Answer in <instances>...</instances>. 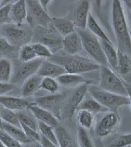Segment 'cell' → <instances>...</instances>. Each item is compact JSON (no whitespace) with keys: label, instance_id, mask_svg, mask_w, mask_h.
I'll use <instances>...</instances> for the list:
<instances>
[{"label":"cell","instance_id":"obj_40","mask_svg":"<svg viewBox=\"0 0 131 147\" xmlns=\"http://www.w3.org/2000/svg\"><path fill=\"white\" fill-rule=\"evenodd\" d=\"M0 141L6 147H23L22 144L14 139L1 128H0Z\"/></svg>","mask_w":131,"mask_h":147},{"label":"cell","instance_id":"obj_32","mask_svg":"<svg viewBox=\"0 0 131 147\" xmlns=\"http://www.w3.org/2000/svg\"><path fill=\"white\" fill-rule=\"evenodd\" d=\"M38 130L40 131L42 136L59 146L57 135H56L55 130L52 127L43 123L38 122Z\"/></svg>","mask_w":131,"mask_h":147},{"label":"cell","instance_id":"obj_20","mask_svg":"<svg viewBox=\"0 0 131 147\" xmlns=\"http://www.w3.org/2000/svg\"><path fill=\"white\" fill-rule=\"evenodd\" d=\"M52 24L63 38L76 30L74 22L67 17H53Z\"/></svg>","mask_w":131,"mask_h":147},{"label":"cell","instance_id":"obj_34","mask_svg":"<svg viewBox=\"0 0 131 147\" xmlns=\"http://www.w3.org/2000/svg\"><path fill=\"white\" fill-rule=\"evenodd\" d=\"M59 86L57 79L51 77H43L41 89L48 91L51 94H56L59 90Z\"/></svg>","mask_w":131,"mask_h":147},{"label":"cell","instance_id":"obj_44","mask_svg":"<svg viewBox=\"0 0 131 147\" xmlns=\"http://www.w3.org/2000/svg\"><path fill=\"white\" fill-rule=\"evenodd\" d=\"M124 85L126 87L127 93H128V96L129 98L130 105H131V84H129V83H128V82H126L124 81Z\"/></svg>","mask_w":131,"mask_h":147},{"label":"cell","instance_id":"obj_41","mask_svg":"<svg viewBox=\"0 0 131 147\" xmlns=\"http://www.w3.org/2000/svg\"><path fill=\"white\" fill-rule=\"evenodd\" d=\"M21 127L26 134V136L32 142H39L41 140V135L39 134L37 131L33 129L27 127L23 124H21Z\"/></svg>","mask_w":131,"mask_h":147},{"label":"cell","instance_id":"obj_46","mask_svg":"<svg viewBox=\"0 0 131 147\" xmlns=\"http://www.w3.org/2000/svg\"><path fill=\"white\" fill-rule=\"evenodd\" d=\"M23 147H42L39 142H32L30 144L23 145Z\"/></svg>","mask_w":131,"mask_h":147},{"label":"cell","instance_id":"obj_30","mask_svg":"<svg viewBox=\"0 0 131 147\" xmlns=\"http://www.w3.org/2000/svg\"><path fill=\"white\" fill-rule=\"evenodd\" d=\"M77 112V117L79 126L88 131L93 126L94 121V115L84 110H80Z\"/></svg>","mask_w":131,"mask_h":147},{"label":"cell","instance_id":"obj_49","mask_svg":"<svg viewBox=\"0 0 131 147\" xmlns=\"http://www.w3.org/2000/svg\"><path fill=\"white\" fill-rule=\"evenodd\" d=\"M0 147H6L1 141H0Z\"/></svg>","mask_w":131,"mask_h":147},{"label":"cell","instance_id":"obj_21","mask_svg":"<svg viewBox=\"0 0 131 147\" xmlns=\"http://www.w3.org/2000/svg\"><path fill=\"white\" fill-rule=\"evenodd\" d=\"M65 97V95L64 94L57 93L48 96H43L36 98L34 103L50 111L51 109H52L59 105L63 100Z\"/></svg>","mask_w":131,"mask_h":147},{"label":"cell","instance_id":"obj_8","mask_svg":"<svg viewBox=\"0 0 131 147\" xmlns=\"http://www.w3.org/2000/svg\"><path fill=\"white\" fill-rule=\"evenodd\" d=\"M45 59L36 58L29 62H21L13 65V71L10 82L14 85H22L29 77L36 74Z\"/></svg>","mask_w":131,"mask_h":147},{"label":"cell","instance_id":"obj_39","mask_svg":"<svg viewBox=\"0 0 131 147\" xmlns=\"http://www.w3.org/2000/svg\"><path fill=\"white\" fill-rule=\"evenodd\" d=\"M131 145V132L118 136L106 147H126Z\"/></svg>","mask_w":131,"mask_h":147},{"label":"cell","instance_id":"obj_17","mask_svg":"<svg viewBox=\"0 0 131 147\" xmlns=\"http://www.w3.org/2000/svg\"><path fill=\"white\" fill-rule=\"evenodd\" d=\"M43 77L36 74L27 79L21 85L20 93L23 98L29 97L34 95L41 89V84Z\"/></svg>","mask_w":131,"mask_h":147},{"label":"cell","instance_id":"obj_1","mask_svg":"<svg viewBox=\"0 0 131 147\" xmlns=\"http://www.w3.org/2000/svg\"><path fill=\"white\" fill-rule=\"evenodd\" d=\"M111 21L117 42V51L131 57V33L120 1H114L112 3Z\"/></svg>","mask_w":131,"mask_h":147},{"label":"cell","instance_id":"obj_4","mask_svg":"<svg viewBox=\"0 0 131 147\" xmlns=\"http://www.w3.org/2000/svg\"><path fill=\"white\" fill-rule=\"evenodd\" d=\"M88 92L93 98L106 107L109 112L118 113V110L120 107L130 105L128 96L110 93L97 86H88Z\"/></svg>","mask_w":131,"mask_h":147},{"label":"cell","instance_id":"obj_35","mask_svg":"<svg viewBox=\"0 0 131 147\" xmlns=\"http://www.w3.org/2000/svg\"><path fill=\"white\" fill-rule=\"evenodd\" d=\"M77 141L79 147H95L88 131L80 126L77 129Z\"/></svg>","mask_w":131,"mask_h":147},{"label":"cell","instance_id":"obj_51","mask_svg":"<svg viewBox=\"0 0 131 147\" xmlns=\"http://www.w3.org/2000/svg\"><path fill=\"white\" fill-rule=\"evenodd\" d=\"M126 147H131V145H130V146H126Z\"/></svg>","mask_w":131,"mask_h":147},{"label":"cell","instance_id":"obj_28","mask_svg":"<svg viewBox=\"0 0 131 147\" xmlns=\"http://www.w3.org/2000/svg\"><path fill=\"white\" fill-rule=\"evenodd\" d=\"M87 28L88 29L87 30L89 32H90L92 34L96 36L99 40L111 42L107 35L106 34L104 30L102 29L96 20L95 18L93 17V14L91 13L88 18Z\"/></svg>","mask_w":131,"mask_h":147},{"label":"cell","instance_id":"obj_12","mask_svg":"<svg viewBox=\"0 0 131 147\" xmlns=\"http://www.w3.org/2000/svg\"><path fill=\"white\" fill-rule=\"evenodd\" d=\"M91 3L88 1L79 2L76 8L72 20L76 26V29L84 30L87 28V24L90 14Z\"/></svg>","mask_w":131,"mask_h":147},{"label":"cell","instance_id":"obj_18","mask_svg":"<svg viewBox=\"0 0 131 147\" xmlns=\"http://www.w3.org/2000/svg\"><path fill=\"white\" fill-rule=\"evenodd\" d=\"M27 17L26 1H17L13 2L11 6L10 17L11 23L16 24L25 23Z\"/></svg>","mask_w":131,"mask_h":147},{"label":"cell","instance_id":"obj_45","mask_svg":"<svg viewBox=\"0 0 131 147\" xmlns=\"http://www.w3.org/2000/svg\"><path fill=\"white\" fill-rule=\"evenodd\" d=\"M39 3H40L42 7L46 12H48V5L51 3H52V1H45V0H44V1H39Z\"/></svg>","mask_w":131,"mask_h":147},{"label":"cell","instance_id":"obj_16","mask_svg":"<svg viewBox=\"0 0 131 147\" xmlns=\"http://www.w3.org/2000/svg\"><path fill=\"white\" fill-rule=\"evenodd\" d=\"M118 53V64L116 71L124 81L130 84L131 82V57L124 53Z\"/></svg>","mask_w":131,"mask_h":147},{"label":"cell","instance_id":"obj_48","mask_svg":"<svg viewBox=\"0 0 131 147\" xmlns=\"http://www.w3.org/2000/svg\"><path fill=\"white\" fill-rule=\"evenodd\" d=\"M124 3L126 4V5L129 8V10L131 11V1H125Z\"/></svg>","mask_w":131,"mask_h":147},{"label":"cell","instance_id":"obj_10","mask_svg":"<svg viewBox=\"0 0 131 147\" xmlns=\"http://www.w3.org/2000/svg\"><path fill=\"white\" fill-rule=\"evenodd\" d=\"M120 119L117 113L109 112L97 123L95 127L96 134L100 138L108 136L117 127Z\"/></svg>","mask_w":131,"mask_h":147},{"label":"cell","instance_id":"obj_38","mask_svg":"<svg viewBox=\"0 0 131 147\" xmlns=\"http://www.w3.org/2000/svg\"><path fill=\"white\" fill-rule=\"evenodd\" d=\"M12 3L7 1L5 4L0 7V26L11 23L10 11Z\"/></svg>","mask_w":131,"mask_h":147},{"label":"cell","instance_id":"obj_47","mask_svg":"<svg viewBox=\"0 0 131 147\" xmlns=\"http://www.w3.org/2000/svg\"><path fill=\"white\" fill-rule=\"evenodd\" d=\"M3 106L2 105H0V128L2 129V126H3V121L1 119V111L3 109Z\"/></svg>","mask_w":131,"mask_h":147},{"label":"cell","instance_id":"obj_6","mask_svg":"<svg viewBox=\"0 0 131 147\" xmlns=\"http://www.w3.org/2000/svg\"><path fill=\"white\" fill-rule=\"evenodd\" d=\"M76 30L81 38L83 49H85L92 59L100 66L108 67L100 40L87 29H76Z\"/></svg>","mask_w":131,"mask_h":147},{"label":"cell","instance_id":"obj_11","mask_svg":"<svg viewBox=\"0 0 131 147\" xmlns=\"http://www.w3.org/2000/svg\"><path fill=\"white\" fill-rule=\"evenodd\" d=\"M27 110L31 112L37 122L48 125L53 128H55L59 125L57 118L50 111L39 106L34 103H30Z\"/></svg>","mask_w":131,"mask_h":147},{"label":"cell","instance_id":"obj_52","mask_svg":"<svg viewBox=\"0 0 131 147\" xmlns=\"http://www.w3.org/2000/svg\"><path fill=\"white\" fill-rule=\"evenodd\" d=\"M1 58V57H0V58Z\"/></svg>","mask_w":131,"mask_h":147},{"label":"cell","instance_id":"obj_22","mask_svg":"<svg viewBox=\"0 0 131 147\" xmlns=\"http://www.w3.org/2000/svg\"><path fill=\"white\" fill-rule=\"evenodd\" d=\"M59 147H79L71 134L64 127L58 125L55 128Z\"/></svg>","mask_w":131,"mask_h":147},{"label":"cell","instance_id":"obj_27","mask_svg":"<svg viewBox=\"0 0 131 147\" xmlns=\"http://www.w3.org/2000/svg\"><path fill=\"white\" fill-rule=\"evenodd\" d=\"M80 110H86L93 115H96L99 113H104L109 112V110L99 103L94 98L84 99L77 108V111Z\"/></svg>","mask_w":131,"mask_h":147},{"label":"cell","instance_id":"obj_31","mask_svg":"<svg viewBox=\"0 0 131 147\" xmlns=\"http://www.w3.org/2000/svg\"><path fill=\"white\" fill-rule=\"evenodd\" d=\"M1 119L3 122L21 127V123L17 112L3 107L1 111Z\"/></svg>","mask_w":131,"mask_h":147},{"label":"cell","instance_id":"obj_50","mask_svg":"<svg viewBox=\"0 0 131 147\" xmlns=\"http://www.w3.org/2000/svg\"><path fill=\"white\" fill-rule=\"evenodd\" d=\"M3 3V1H0V5H1V4Z\"/></svg>","mask_w":131,"mask_h":147},{"label":"cell","instance_id":"obj_36","mask_svg":"<svg viewBox=\"0 0 131 147\" xmlns=\"http://www.w3.org/2000/svg\"><path fill=\"white\" fill-rule=\"evenodd\" d=\"M17 113L21 124L30 127L34 130H38V122L36 121L34 116L32 117L30 115L27 114L25 110L17 112Z\"/></svg>","mask_w":131,"mask_h":147},{"label":"cell","instance_id":"obj_43","mask_svg":"<svg viewBox=\"0 0 131 147\" xmlns=\"http://www.w3.org/2000/svg\"><path fill=\"white\" fill-rule=\"evenodd\" d=\"M40 143L42 147H59L57 144H55L51 141H49L45 137L41 135V140L40 141Z\"/></svg>","mask_w":131,"mask_h":147},{"label":"cell","instance_id":"obj_15","mask_svg":"<svg viewBox=\"0 0 131 147\" xmlns=\"http://www.w3.org/2000/svg\"><path fill=\"white\" fill-rule=\"evenodd\" d=\"M0 105L5 109L18 112L27 110L30 103L24 98L5 95L0 96Z\"/></svg>","mask_w":131,"mask_h":147},{"label":"cell","instance_id":"obj_19","mask_svg":"<svg viewBox=\"0 0 131 147\" xmlns=\"http://www.w3.org/2000/svg\"><path fill=\"white\" fill-rule=\"evenodd\" d=\"M88 83L82 84L76 88L73 92L69 104V115L71 118L81 102L85 98L88 92Z\"/></svg>","mask_w":131,"mask_h":147},{"label":"cell","instance_id":"obj_26","mask_svg":"<svg viewBox=\"0 0 131 147\" xmlns=\"http://www.w3.org/2000/svg\"><path fill=\"white\" fill-rule=\"evenodd\" d=\"M20 48H17L0 37V57L8 59H18Z\"/></svg>","mask_w":131,"mask_h":147},{"label":"cell","instance_id":"obj_33","mask_svg":"<svg viewBox=\"0 0 131 147\" xmlns=\"http://www.w3.org/2000/svg\"><path fill=\"white\" fill-rule=\"evenodd\" d=\"M36 58H38L37 57L31 43L23 45L20 48L18 59L21 62H29Z\"/></svg>","mask_w":131,"mask_h":147},{"label":"cell","instance_id":"obj_53","mask_svg":"<svg viewBox=\"0 0 131 147\" xmlns=\"http://www.w3.org/2000/svg\"><path fill=\"white\" fill-rule=\"evenodd\" d=\"M130 84H131V82H130Z\"/></svg>","mask_w":131,"mask_h":147},{"label":"cell","instance_id":"obj_9","mask_svg":"<svg viewBox=\"0 0 131 147\" xmlns=\"http://www.w3.org/2000/svg\"><path fill=\"white\" fill-rule=\"evenodd\" d=\"M27 17L26 22L32 27H47L52 24V18L42 7L39 1H26Z\"/></svg>","mask_w":131,"mask_h":147},{"label":"cell","instance_id":"obj_29","mask_svg":"<svg viewBox=\"0 0 131 147\" xmlns=\"http://www.w3.org/2000/svg\"><path fill=\"white\" fill-rule=\"evenodd\" d=\"M13 71L11 60L5 58H0V82H10Z\"/></svg>","mask_w":131,"mask_h":147},{"label":"cell","instance_id":"obj_7","mask_svg":"<svg viewBox=\"0 0 131 147\" xmlns=\"http://www.w3.org/2000/svg\"><path fill=\"white\" fill-rule=\"evenodd\" d=\"M99 87L110 93L128 96V93L123 80L108 67L101 66Z\"/></svg>","mask_w":131,"mask_h":147},{"label":"cell","instance_id":"obj_13","mask_svg":"<svg viewBox=\"0 0 131 147\" xmlns=\"http://www.w3.org/2000/svg\"><path fill=\"white\" fill-rule=\"evenodd\" d=\"M82 49V40L77 30L63 38L62 49L65 53L70 55H78Z\"/></svg>","mask_w":131,"mask_h":147},{"label":"cell","instance_id":"obj_25","mask_svg":"<svg viewBox=\"0 0 131 147\" xmlns=\"http://www.w3.org/2000/svg\"><path fill=\"white\" fill-rule=\"evenodd\" d=\"M103 51L104 52L108 65L116 70L118 64V53L111 42L100 40Z\"/></svg>","mask_w":131,"mask_h":147},{"label":"cell","instance_id":"obj_5","mask_svg":"<svg viewBox=\"0 0 131 147\" xmlns=\"http://www.w3.org/2000/svg\"><path fill=\"white\" fill-rule=\"evenodd\" d=\"M63 37L55 30L51 24L47 27L41 26L33 28L32 43L39 42L46 46L52 54L57 53L62 49Z\"/></svg>","mask_w":131,"mask_h":147},{"label":"cell","instance_id":"obj_42","mask_svg":"<svg viewBox=\"0 0 131 147\" xmlns=\"http://www.w3.org/2000/svg\"><path fill=\"white\" fill-rule=\"evenodd\" d=\"M16 85L11 82H0V96H5L15 89Z\"/></svg>","mask_w":131,"mask_h":147},{"label":"cell","instance_id":"obj_37","mask_svg":"<svg viewBox=\"0 0 131 147\" xmlns=\"http://www.w3.org/2000/svg\"><path fill=\"white\" fill-rule=\"evenodd\" d=\"M31 45L38 58L48 59L53 55L51 50L46 46L41 43L34 42L31 43Z\"/></svg>","mask_w":131,"mask_h":147},{"label":"cell","instance_id":"obj_23","mask_svg":"<svg viewBox=\"0 0 131 147\" xmlns=\"http://www.w3.org/2000/svg\"><path fill=\"white\" fill-rule=\"evenodd\" d=\"M59 85L65 87L79 86L84 83H88L86 78L80 74L65 73L57 78Z\"/></svg>","mask_w":131,"mask_h":147},{"label":"cell","instance_id":"obj_2","mask_svg":"<svg viewBox=\"0 0 131 147\" xmlns=\"http://www.w3.org/2000/svg\"><path fill=\"white\" fill-rule=\"evenodd\" d=\"M50 61L58 63L64 68L67 73L81 75L84 73L100 70L101 66L91 59L66 53L53 54L48 59Z\"/></svg>","mask_w":131,"mask_h":147},{"label":"cell","instance_id":"obj_3","mask_svg":"<svg viewBox=\"0 0 131 147\" xmlns=\"http://www.w3.org/2000/svg\"><path fill=\"white\" fill-rule=\"evenodd\" d=\"M33 28L27 23L16 24L13 23L0 26V37L17 48L32 43Z\"/></svg>","mask_w":131,"mask_h":147},{"label":"cell","instance_id":"obj_24","mask_svg":"<svg viewBox=\"0 0 131 147\" xmlns=\"http://www.w3.org/2000/svg\"><path fill=\"white\" fill-rule=\"evenodd\" d=\"M2 129L23 145L32 142V141L26 136L22 127L13 126L3 122Z\"/></svg>","mask_w":131,"mask_h":147},{"label":"cell","instance_id":"obj_14","mask_svg":"<svg viewBox=\"0 0 131 147\" xmlns=\"http://www.w3.org/2000/svg\"><path fill=\"white\" fill-rule=\"evenodd\" d=\"M67 73L63 67L48 59H45L41 65L37 74L42 77H51L57 79Z\"/></svg>","mask_w":131,"mask_h":147}]
</instances>
